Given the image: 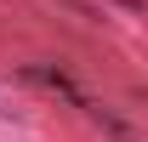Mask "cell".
<instances>
[{
    "instance_id": "7a4b0ae2",
    "label": "cell",
    "mask_w": 148,
    "mask_h": 142,
    "mask_svg": "<svg viewBox=\"0 0 148 142\" xmlns=\"http://www.w3.org/2000/svg\"><path fill=\"white\" fill-rule=\"evenodd\" d=\"M86 114H91V125H97V131H103L108 142H143V137H137V131H131L125 119H120V114H114V108L91 102V97H86Z\"/></svg>"
},
{
    "instance_id": "3957f363",
    "label": "cell",
    "mask_w": 148,
    "mask_h": 142,
    "mask_svg": "<svg viewBox=\"0 0 148 142\" xmlns=\"http://www.w3.org/2000/svg\"><path fill=\"white\" fill-rule=\"evenodd\" d=\"M0 125H17V114H12V108H0Z\"/></svg>"
},
{
    "instance_id": "6da1fadb",
    "label": "cell",
    "mask_w": 148,
    "mask_h": 142,
    "mask_svg": "<svg viewBox=\"0 0 148 142\" xmlns=\"http://www.w3.org/2000/svg\"><path fill=\"white\" fill-rule=\"evenodd\" d=\"M23 80H29V85H40V91H57V97H69L74 108H86V91L74 85L63 68H40V63H29V68H23Z\"/></svg>"
}]
</instances>
